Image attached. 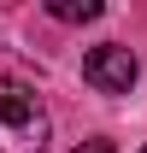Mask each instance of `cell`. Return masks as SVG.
I'll use <instances>...</instances> for the list:
<instances>
[{
	"label": "cell",
	"instance_id": "3957f363",
	"mask_svg": "<svg viewBox=\"0 0 147 153\" xmlns=\"http://www.w3.org/2000/svg\"><path fill=\"white\" fill-rule=\"evenodd\" d=\"M47 12L65 24H82V18H100V0H47Z\"/></svg>",
	"mask_w": 147,
	"mask_h": 153
},
{
	"label": "cell",
	"instance_id": "5b68a950",
	"mask_svg": "<svg viewBox=\"0 0 147 153\" xmlns=\"http://www.w3.org/2000/svg\"><path fill=\"white\" fill-rule=\"evenodd\" d=\"M141 153H147V147H141Z\"/></svg>",
	"mask_w": 147,
	"mask_h": 153
},
{
	"label": "cell",
	"instance_id": "277c9868",
	"mask_svg": "<svg viewBox=\"0 0 147 153\" xmlns=\"http://www.w3.org/2000/svg\"><path fill=\"white\" fill-rule=\"evenodd\" d=\"M71 153H112V141H100V135H94V141H76Z\"/></svg>",
	"mask_w": 147,
	"mask_h": 153
},
{
	"label": "cell",
	"instance_id": "7a4b0ae2",
	"mask_svg": "<svg viewBox=\"0 0 147 153\" xmlns=\"http://www.w3.org/2000/svg\"><path fill=\"white\" fill-rule=\"evenodd\" d=\"M135 53L129 47H118V41H106V47H88L82 53V82L88 88H100V94H129L135 88Z\"/></svg>",
	"mask_w": 147,
	"mask_h": 153
},
{
	"label": "cell",
	"instance_id": "6da1fadb",
	"mask_svg": "<svg viewBox=\"0 0 147 153\" xmlns=\"http://www.w3.org/2000/svg\"><path fill=\"white\" fill-rule=\"evenodd\" d=\"M47 147V112L18 82H0V153H41Z\"/></svg>",
	"mask_w": 147,
	"mask_h": 153
}]
</instances>
